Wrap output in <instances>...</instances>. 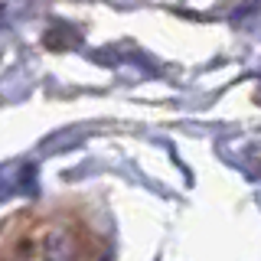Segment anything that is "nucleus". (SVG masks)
I'll return each instance as SVG.
<instances>
[{
  "label": "nucleus",
  "instance_id": "f257e3e1",
  "mask_svg": "<svg viewBox=\"0 0 261 261\" xmlns=\"http://www.w3.org/2000/svg\"><path fill=\"white\" fill-rule=\"evenodd\" d=\"M0 261H105V235L79 209H27L0 225Z\"/></svg>",
  "mask_w": 261,
  "mask_h": 261
}]
</instances>
